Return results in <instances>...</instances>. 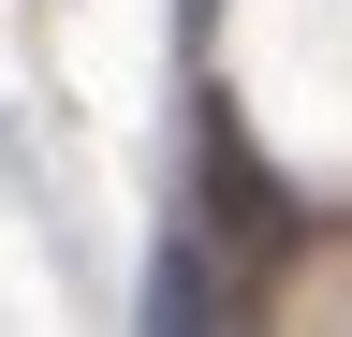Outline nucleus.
I'll list each match as a JSON object with an SVG mask.
<instances>
[{"label": "nucleus", "mask_w": 352, "mask_h": 337, "mask_svg": "<svg viewBox=\"0 0 352 337\" xmlns=\"http://www.w3.org/2000/svg\"><path fill=\"white\" fill-rule=\"evenodd\" d=\"M147 337H264V323H250V279L220 264V235H162V264H147Z\"/></svg>", "instance_id": "f257e3e1"}, {"label": "nucleus", "mask_w": 352, "mask_h": 337, "mask_svg": "<svg viewBox=\"0 0 352 337\" xmlns=\"http://www.w3.org/2000/svg\"><path fill=\"white\" fill-rule=\"evenodd\" d=\"M206 205H220L235 235H294V191L264 176L250 147H235V117H206Z\"/></svg>", "instance_id": "f03ea898"}]
</instances>
